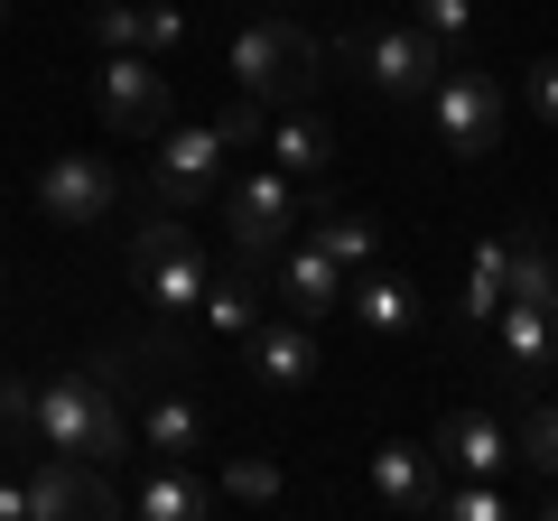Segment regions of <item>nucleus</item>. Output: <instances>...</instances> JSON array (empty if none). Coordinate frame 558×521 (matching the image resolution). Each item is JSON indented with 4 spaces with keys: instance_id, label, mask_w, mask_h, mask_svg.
<instances>
[{
    "instance_id": "7ed1b4c3",
    "label": "nucleus",
    "mask_w": 558,
    "mask_h": 521,
    "mask_svg": "<svg viewBox=\"0 0 558 521\" xmlns=\"http://www.w3.org/2000/svg\"><path fill=\"white\" fill-rule=\"evenodd\" d=\"M131 289L159 307L168 326L196 317V299H205V252H196V233H186V215H168V205H159V215L131 233Z\"/></svg>"
},
{
    "instance_id": "473e14b6",
    "label": "nucleus",
    "mask_w": 558,
    "mask_h": 521,
    "mask_svg": "<svg viewBox=\"0 0 558 521\" xmlns=\"http://www.w3.org/2000/svg\"><path fill=\"white\" fill-rule=\"evenodd\" d=\"M252 10H289V0H252Z\"/></svg>"
},
{
    "instance_id": "b1692460",
    "label": "nucleus",
    "mask_w": 558,
    "mask_h": 521,
    "mask_svg": "<svg viewBox=\"0 0 558 521\" xmlns=\"http://www.w3.org/2000/svg\"><path fill=\"white\" fill-rule=\"evenodd\" d=\"M512 465H539V475H558V401H531L512 428Z\"/></svg>"
},
{
    "instance_id": "7c9ffc66",
    "label": "nucleus",
    "mask_w": 558,
    "mask_h": 521,
    "mask_svg": "<svg viewBox=\"0 0 558 521\" xmlns=\"http://www.w3.org/2000/svg\"><path fill=\"white\" fill-rule=\"evenodd\" d=\"M186 47V10H149V57H178Z\"/></svg>"
},
{
    "instance_id": "f8f14e48",
    "label": "nucleus",
    "mask_w": 558,
    "mask_h": 521,
    "mask_svg": "<svg viewBox=\"0 0 558 521\" xmlns=\"http://www.w3.org/2000/svg\"><path fill=\"white\" fill-rule=\"evenodd\" d=\"M242 344H252V381H260V391H307V381H317V326L289 317V307L260 317Z\"/></svg>"
},
{
    "instance_id": "cd10ccee",
    "label": "nucleus",
    "mask_w": 558,
    "mask_h": 521,
    "mask_svg": "<svg viewBox=\"0 0 558 521\" xmlns=\"http://www.w3.org/2000/svg\"><path fill=\"white\" fill-rule=\"evenodd\" d=\"M438 512H457V521H502V494H494L484 475H465L457 494H438Z\"/></svg>"
},
{
    "instance_id": "9d476101",
    "label": "nucleus",
    "mask_w": 558,
    "mask_h": 521,
    "mask_svg": "<svg viewBox=\"0 0 558 521\" xmlns=\"http://www.w3.org/2000/svg\"><path fill=\"white\" fill-rule=\"evenodd\" d=\"M223 178V141L215 121H168L159 131V159H149V196L168 205V215H186V205H205Z\"/></svg>"
},
{
    "instance_id": "9b49d317",
    "label": "nucleus",
    "mask_w": 558,
    "mask_h": 521,
    "mask_svg": "<svg viewBox=\"0 0 558 521\" xmlns=\"http://www.w3.org/2000/svg\"><path fill=\"white\" fill-rule=\"evenodd\" d=\"M494 336H502V381L539 391V381L558 373V299H502Z\"/></svg>"
},
{
    "instance_id": "dca6fc26",
    "label": "nucleus",
    "mask_w": 558,
    "mask_h": 521,
    "mask_svg": "<svg viewBox=\"0 0 558 521\" xmlns=\"http://www.w3.org/2000/svg\"><path fill=\"white\" fill-rule=\"evenodd\" d=\"M131 438L149 447V457H178V465H196L205 457V410L186 401V391H149V401H140V420H131Z\"/></svg>"
},
{
    "instance_id": "6ab92c4d",
    "label": "nucleus",
    "mask_w": 558,
    "mask_h": 521,
    "mask_svg": "<svg viewBox=\"0 0 558 521\" xmlns=\"http://www.w3.org/2000/svg\"><path fill=\"white\" fill-rule=\"evenodd\" d=\"M215 484H196V475H186V465L178 457H159V475H140V494H131V512H149V521H205V512H215Z\"/></svg>"
},
{
    "instance_id": "f257e3e1",
    "label": "nucleus",
    "mask_w": 558,
    "mask_h": 521,
    "mask_svg": "<svg viewBox=\"0 0 558 521\" xmlns=\"http://www.w3.org/2000/svg\"><path fill=\"white\" fill-rule=\"evenodd\" d=\"M28 438H38V447H57V457H94V465H121V457H131V420H121V381H112V373H57V381H38Z\"/></svg>"
},
{
    "instance_id": "f03ea898",
    "label": "nucleus",
    "mask_w": 558,
    "mask_h": 521,
    "mask_svg": "<svg viewBox=\"0 0 558 521\" xmlns=\"http://www.w3.org/2000/svg\"><path fill=\"white\" fill-rule=\"evenodd\" d=\"M223 65H233V84H242L252 102H270V112H307V102H317V75H326L317 38H307L289 10H260L252 28H233Z\"/></svg>"
},
{
    "instance_id": "5701e85b",
    "label": "nucleus",
    "mask_w": 558,
    "mask_h": 521,
    "mask_svg": "<svg viewBox=\"0 0 558 521\" xmlns=\"http://www.w3.org/2000/svg\"><path fill=\"white\" fill-rule=\"evenodd\" d=\"M215 494L223 502H279V494H289V475H279V457H223Z\"/></svg>"
},
{
    "instance_id": "f704fd0d",
    "label": "nucleus",
    "mask_w": 558,
    "mask_h": 521,
    "mask_svg": "<svg viewBox=\"0 0 558 521\" xmlns=\"http://www.w3.org/2000/svg\"><path fill=\"white\" fill-rule=\"evenodd\" d=\"M0 457H10V438H0Z\"/></svg>"
},
{
    "instance_id": "4be33fe9",
    "label": "nucleus",
    "mask_w": 558,
    "mask_h": 521,
    "mask_svg": "<svg viewBox=\"0 0 558 521\" xmlns=\"http://www.w3.org/2000/svg\"><path fill=\"white\" fill-rule=\"evenodd\" d=\"M317 252L336 260V270H363V260L381 252V223H373V215H354V205H344V215H326V223H317Z\"/></svg>"
},
{
    "instance_id": "72a5a7b5",
    "label": "nucleus",
    "mask_w": 558,
    "mask_h": 521,
    "mask_svg": "<svg viewBox=\"0 0 558 521\" xmlns=\"http://www.w3.org/2000/svg\"><path fill=\"white\" fill-rule=\"evenodd\" d=\"M0 20H10V0H0Z\"/></svg>"
},
{
    "instance_id": "c756f323",
    "label": "nucleus",
    "mask_w": 558,
    "mask_h": 521,
    "mask_svg": "<svg viewBox=\"0 0 558 521\" xmlns=\"http://www.w3.org/2000/svg\"><path fill=\"white\" fill-rule=\"evenodd\" d=\"M521 94H531V112H539V121L558 131V57H539L531 75H521Z\"/></svg>"
},
{
    "instance_id": "6e6552de",
    "label": "nucleus",
    "mask_w": 558,
    "mask_h": 521,
    "mask_svg": "<svg viewBox=\"0 0 558 521\" xmlns=\"http://www.w3.org/2000/svg\"><path fill=\"white\" fill-rule=\"evenodd\" d=\"M28 521H94V512H121V484H112V465H94V457H57V447H38V465H28Z\"/></svg>"
},
{
    "instance_id": "1a4fd4ad",
    "label": "nucleus",
    "mask_w": 558,
    "mask_h": 521,
    "mask_svg": "<svg viewBox=\"0 0 558 521\" xmlns=\"http://www.w3.org/2000/svg\"><path fill=\"white\" fill-rule=\"evenodd\" d=\"M112 205H121V178L94 159V149H57V159L38 168V215L57 223V233H94Z\"/></svg>"
},
{
    "instance_id": "bb28decb",
    "label": "nucleus",
    "mask_w": 558,
    "mask_h": 521,
    "mask_svg": "<svg viewBox=\"0 0 558 521\" xmlns=\"http://www.w3.org/2000/svg\"><path fill=\"white\" fill-rule=\"evenodd\" d=\"M410 10H418L410 28H428V38H438V47H457L465 28H475V0H410Z\"/></svg>"
},
{
    "instance_id": "aec40b11",
    "label": "nucleus",
    "mask_w": 558,
    "mask_h": 521,
    "mask_svg": "<svg viewBox=\"0 0 558 521\" xmlns=\"http://www.w3.org/2000/svg\"><path fill=\"white\" fill-rule=\"evenodd\" d=\"M196 317L215 326V336H252L260 317H270V307H260V289H252V270H205V299H196Z\"/></svg>"
},
{
    "instance_id": "2f4dec72",
    "label": "nucleus",
    "mask_w": 558,
    "mask_h": 521,
    "mask_svg": "<svg viewBox=\"0 0 558 521\" xmlns=\"http://www.w3.org/2000/svg\"><path fill=\"white\" fill-rule=\"evenodd\" d=\"M0 299H10V260H0Z\"/></svg>"
},
{
    "instance_id": "20e7f679",
    "label": "nucleus",
    "mask_w": 558,
    "mask_h": 521,
    "mask_svg": "<svg viewBox=\"0 0 558 521\" xmlns=\"http://www.w3.org/2000/svg\"><path fill=\"white\" fill-rule=\"evenodd\" d=\"M344 65H354L373 94H391V102H428V84L447 75V47L428 38V28H410V20H373V28L344 38Z\"/></svg>"
},
{
    "instance_id": "4468645a",
    "label": "nucleus",
    "mask_w": 558,
    "mask_h": 521,
    "mask_svg": "<svg viewBox=\"0 0 558 521\" xmlns=\"http://www.w3.org/2000/svg\"><path fill=\"white\" fill-rule=\"evenodd\" d=\"M270 280H279V307H289V317L317 326L326 307H344V280H354V270H336L317 242H299V252H279V260H270Z\"/></svg>"
},
{
    "instance_id": "f3484780",
    "label": "nucleus",
    "mask_w": 558,
    "mask_h": 521,
    "mask_svg": "<svg viewBox=\"0 0 558 521\" xmlns=\"http://www.w3.org/2000/svg\"><path fill=\"white\" fill-rule=\"evenodd\" d=\"M344 307H354L373 336H410V326H418V289L400 280V270H373V260L344 280Z\"/></svg>"
},
{
    "instance_id": "a211bd4d",
    "label": "nucleus",
    "mask_w": 558,
    "mask_h": 521,
    "mask_svg": "<svg viewBox=\"0 0 558 521\" xmlns=\"http://www.w3.org/2000/svg\"><path fill=\"white\" fill-rule=\"evenodd\" d=\"M260 149L279 159V178H326V168H336V131L317 121V102H307V112H279Z\"/></svg>"
},
{
    "instance_id": "a878e982",
    "label": "nucleus",
    "mask_w": 558,
    "mask_h": 521,
    "mask_svg": "<svg viewBox=\"0 0 558 521\" xmlns=\"http://www.w3.org/2000/svg\"><path fill=\"white\" fill-rule=\"evenodd\" d=\"M215 141H223V149H260V141H270V102L233 94V102L215 112Z\"/></svg>"
},
{
    "instance_id": "0eeeda50",
    "label": "nucleus",
    "mask_w": 558,
    "mask_h": 521,
    "mask_svg": "<svg viewBox=\"0 0 558 521\" xmlns=\"http://www.w3.org/2000/svg\"><path fill=\"white\" fill-rule=\"evenodd\" d=\"M94 112L112 121V131H131V141H149V131H168V121H178V84H168L159 57L121 47V57L94 65Z\"/></svg>"
},
{
    "instance_id": "ddd939ff",
    "label": "nucleus",
    "mask_w": 558,
    "mask_h": 521,
    "mask_svg": "<svg viewBox=\"0 0 558 521\" xmlns=\"http://www.w3.org/2000/svg\"><path fill=\"white\" fill-rule=\"evenodd\" d=\"M428 447H438L447 475H502V465H512V428H502L494 410H447Z\"/></svg>"
},
{
    "instance_id": "423d86ee",
    "label": "nucleus",
    "mask_w": 558,
    "mask_h": 521,
    "mask_svg": "<svg viewBox=\"0 0 558 521\" xmlns=\"http://www.w3.org/2000/svg\"><path fill=\"white\" fill-rule=\"evenodd\" d=\"M502 121H512V102H502V84L475 75V65H457V75L428 84V131H438L447 159H494Z\"/></svg>"
},
{
    "instance_id": "2eb2a0df",
    "label": "nucleus",
    "mask_w": 558,
    "mask_h": 521,
    "mask_svg": "<svg viewBox=\"0 0 558 521\" xmlns=\"http://www.w3.org/2000/svg\"><path fill=\"white\" fill-rule=\"evenodd\" d=\"M447 465H438V447H410V438H391L373 457V494L391 502V512H438V494H447Z\"/></svg>"
},
{
    "instance_id": "39448f33",
    "label": "nucleus",
    "mask_w": 558,
    "mask_h": 521,
    "mask_svg": "<svg viewBox=\"0 0 558 521\" xmlns=\"http://www.w3.org/2000/svg\"><path fill=\"white\" fill-rule=\"evenodd\" d=\"M299 233V178H279V168H252V178L223 186V242H233L242 270H270Z\"/></svg>"
},
{
    "instance_id": "412c9836",
    "label": "nucleus",
    "mask_w": 558,
    "mask_h": 521,
    "mask_svg": "<svg viewBox=\"0 0 558 521\" xmlns=\"http://www.w3.org/2000/svg\"><path fill=\"white\" fill-rule=\"evenodd\" d=\"M84 38H94V57H121V47L149 57V10H140V0H94V10H84Z\"/></svg>"
},
{
    "instance_id": "393cba45",
    "label": "nucleus",
    "mask_w": 558,
    "mask_h": 521,
    "mask_svg": "<svg viewBox=\"0 0 558 521\" xmlns=\"http://www.w3.org/2000/svg\"><path fill=\"white\" fill-rule=\"evenodd\" d=\"M494 307H502V242H484L475 270H465V307H457V326H494Z\"/></svg>"
},
{
    "instance_id": "c85d7f7f",
    "label": "nucleus",
    "mask_w": 558,
    "mask_h": 521,
    "mask_svg": "<svg viewBox=\"0 0 558 521\" xmlns=\"http://www.w3.org/2000/svg\"><path fill=\"white\" fill-rule=\"evenodd\" d=\"M28 410H38V391H28V381H0V438L10 447L28 438Z\"/></svg>"
}]
</instances>
